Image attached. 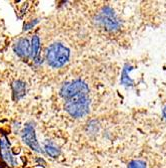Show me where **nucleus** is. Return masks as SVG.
<instances>
[{
	"label": "nucleus",
	"instance_id": "f8f14e48",
	"mask_svg": "<svg viewBox=\"0 0 166 168\" xmlns=\"http://www.w3.org/2000/svg\"><path fill=\"white\" fill-rule=\"evenodd\" d=\"M128 168H146V164L141 160H134L129 163Z\"/></svg>",
	"mask_w": 166,
	"mask_h": 168
},
{
	"label": "nucleus",
	"instance_id": "20e7f679",
	"mask_svg": "<svg viewBox=\"0 0 166 168\" xmlns=\"http://www.w3.org/2000/svg\"><path fill=\"white\" fill-rule=\"evenodd\" d=\"M88 94H89L88 86L85 82L81 80H75L64 84L60 91V95L66 100L79 96V95H86L87 96Z\"/></svg>",
	"mask_w": 166,
	"mask_h": 168
},
{
	"label": "nucleus",
	"instance_id": "6e6552de",
	"mask_svg": "<svg viewBox=\"0 0 166 168\" xmlns=\"http://www.w3.org/2000/svg\"><path fill=\"white\" fill-rule=\"evenodd\" d=\"M30 56L35 63H40V40L37 35H34L30 44Z\"/></svg>",
	"mask_w": 166,
	"mask_h": 168
},
{
	"label": "nucleus",
	"instance_id": "9d476101",
	"mask_svg": "<svg viewBox=\"0 0 166 168\" xmlns=\"http://www.w3.org/2000/svg\"><path fill=\"white\" fill-rule=\"evenodd\" d=\"M44 149H45L46 153H47L49 156H51L53 158H56L57 156H59V154H60L59 147H58V146L52 141H48V140L47 141H45Z\"/></svg>",
	"mask_w": 166,
	"mask_h": 168
},
{
	"label": "nucleus",
	"instance_id": "0eeeda50",
	"mask_svg": "<svg viewBox=\"0 0 166 168\" xmlns=\"http://www.w3.org/2000/svg\"><path fill=\"white\" fill-rule=\"evenodd\" d=\"M13 50L17 56L21 57H27L30 56V44L28 39L20 38L15 42Z\"/></svg>",
	"mask_w": 166,
	"mask_h": 168
},
{
	"label": "nucleus",
	"instance_id": "f257e3e1",
	"mask_svg": "<svg viewBox=\"0 0 166 168\" xmlns=\"http://www.w3.org/2000/svg\"><path fill=\"white\" fill-rule=\"evenodd\" d=\"M70 57V50L62 44L56 42L49 45L46 50V60L52 68L58 69L63 66Z\"/></svg>",
	"mask_w": 166,
	"mask_h": 168
},
{
	"label": "nucleus",
	"instance_id": "4468645a",
	"mask_svg": "<svg viewBox=\"0 0 166 168\" xmlns=\"http://www.w3.org/2000/svg\"><path fill=\"white\" fill-rule=\"evenodd\" d=\"M163 117H164V119L166 120V106L164 107V109H163Z\"/></svg>",
	"mask_w": 166,
	"mask_h": 168
},
{
	"label": "nucleus",
	"instance_id": "f03ea898",
	"mask_svg": "<svg viewBox=\"0 0 166 168\" xmlns=\"http://www.w3.org/2000/svg\"><path fill=\"white\" fill-rule=\"evenodd\" d=\"M89 105H90L89 98L86 95H79V96L66 100L65 104H64V109L72 117L82 118L88 114Z\"/></svg>",
	"mask_w": 166,
	"mask_h": 168
},
{
	"label": "nucleus",
	"instance_id": "ddd939ff",
	"mask_svg": "<svg viewBox=\"0 0 166 168\" xmlns=\"http://www.w3.org/2000/svg\"><path fill=\"white\" fill-rule=\"evenodd\" d=\"M38 22V20H35V21H31V22H26V23H24V25H23V29L24 30H27V29H30L31 28L32 26H34L36 23Z\"/></svg>",
	"mask_w": 166,
	"mask_h": 168
},
{
	"label": "nucleus",
	"instance_id": "39448f33",
	"mask_svg": "<svg viewBox=\"0 0 166 168\" xmlns=\"http://www.w3.org/2000/svg\"><path fill=\"white\" fill-rule=\"evenodd\" d=\"M22 140L27 146H29V147L32 149V150L39 152V153L42 152L40 145H39L37 138H36L34 126H33L31 123L26 124L25 127H24L23 132H22Z\"/></svg>",
	"mask_w": 166,
	"mask_h": 168
},
{
	"label": "nucleus",
	"instance_id": "9b49d317",
	"mask_svg": "<svg viewBox=\"0 0 166 168\" xmlns=\"http://www.w3.org/2000/svg\"><path fill=\"white\" fill-rule=\"evenodd\" d=\"M132 66L129 65H126L125 68L122 72V76H121V83L125 85V86H132L133 85V81L131 80L130 78L128 77V71H131Z\"/></svg>",
	"mask_w": 166,
	"mask_h": 168
},
{
	"label": "nucleus",
	"instance_id": "423d86ee",
	"mask_svg": "<svg viewBox=\"0 0 166 168\" xmlns=\"http://www.w3.org/2000/svg\"><path fill=\"white\" fill-rule=\"evenodd\" d=\"M0 152H1V155L6 162H7L9 165L15 166L17 165V160L13 157V155L11 153L10 150V146H9L8 140L6 138V136L3 134V136L0 138Z\"/></svg>",
	"mask_w": 166,
	"mask_h": 168
},
{
	"label": "nucleus",
	"instance_id": "7ed1b4c3",
	"mask_svg": "<svg viewBox=\"0 0 166 168\" xmlns=\"http://www.w3.org/2000/svg\"><path fill=\"white\" fill-rule=\"evenodd\" d=\"M96 21L108 31H116L120 28V21L110 7H104L96 16Z\"/></svg>",
	"mask_w": 166,
	"mask_h": 168
},
{
	"label": "nucleus",
	"instance_id": "1a4fd4ad",
	"mask_svg": "<svg viewBox=\"0 0 166 168\" xmlns=\"http://www.w3.org/2000/svg\"><path fill=\"white\" fill-rule=\"evenodd\" d=\"M12 91H13V100L18 101L25 96L26 93V84L24 82L18 80L14 81L12 84Z\"/></svg>",
	"mask_w": 166,
	"mask_h": 168
}]
</instances>
